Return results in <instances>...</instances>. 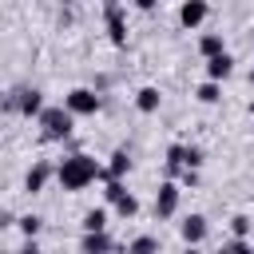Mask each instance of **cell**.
Masks as SVG:
<instances>
[{
  "label": "cell",
  "mask_w": 254,
  "mask_h": 254,
  "mask_svg": "<svg viewBox=\"0 0 254 254\" xmlns=\"http://www.w3.org/2000/svg\"><path fill=\"white\" fill-rule=\"evenodd\" d=\"M103 163L95 159V155H87V151H67L60 163H56V183H60V190H67V194H79V190H87L91 183H103Z\"/></svg>",
  "instance_id": "obj_1"
},
{
  "label": "cell",
  "mask_w": 254,
  "mask_h": 254,
  "mask_svg": "<svg viewBox=\"0 0 254 254\" xmlns=\"http://www.w3.org/2000/svg\"><path fill=\"white\" fill-rule=\"evenodd\" d=\"M44 107H48V103H44V91H40V87H32V83H16V87L0 91V111H8V115L40 119V111H44Z\"/></svg>",
  "instance_id": "obj_2"
},
{
  "label": "cell",
  "mask_w": 254,
  "mask_h": 254,
  "mask_svg": "<svg viewBox=\"0 0 254 254\" xmlns=\"http://www.w3.org/2000/svg\"><path fill=\"white\" fill-rule=\"evenodd\" d=\"M36 127H40V135H44L48 143H67L71 131H75V115H71L64 103H48V107L40 111Z\"/></svg>",
  "instance_id": "obj_3"
},
{
  "label": "cell",
  "mask_w": 254,
  "mask_h": 254,
  "mask_svg": "<svg viewBox=\"0 0 254 254\" xmlns=\"http://www.w3.org/2000/svg\"><path fill=\"white\" fill-rule=\"evenodd\" d=\"M64 107H67L75 119H91V115L103 111V95H99L95 87H71V91L64 95Z\"/></svg>",
  "instance_id": "obj_4"
},
{
  "label": "cell",
  "mask_w": 254,
  "mask_h": 254,
  "mask_svg": "<svg viewBox=\"0 0 254 254\" xmlns=\"http://www.w3.org/2000/svg\"><path fill=\"white\" fill-rule=\"evenodd\" d=\"M179 202H183V187H179L175 179H163V183H159V190H155L151 214H155L159 222H167V218H175V214H179Z\"/></svg>",
  "instance_id": "obj_5"
},
{
  "label": "cell",
  "mask_w": 254,
  "mask_h": 254,
  "mask_svg": "<svg viewBox=\"0 0 254 254\" xmlns=\"http://www.w3.org/2000/svg\"><path fill=\"white\" fill-rule=\"evenodd\" d=\"M103 24H107V40L115 48H127V12L119 0H103Z\"/></svg>",
  "instance_id": "obj_6"
},
{
  "label": "cell",
  "mask_w": 254,
  "mask_h": 254,
  "mask_svg": "<svg viewBox=\"0 0 254 254\" xmlns=\"http://www.w3.org/2000/svg\"><path fill=\"white\" fill-rule=\"evenodd\" d=\"M56 179V163L52 159H36L28 171H24V194H44V187Z\"/></svg>",
  "instance_id": "obj_7"
},
{
  "label": "cell",
  "mask_w": 254,
  "mask_h": 254,
  "mask_svg": "<svg viewBox=\"0 0 254 254\" xmlns=\"http://www.w3.org/2000/svg\"><path fill=\"white\" fill-rule=\"evenodd\" d=\"M206 234H210V222H206V214H198V210H190V214L179 222V238H183V246H202Z\"/></svg>",
  "instance_id": "obj_8"
},
{
  "label": "cell",
  "mask_w": 254,
  "mask_h": 254,
  "mask_svg": "<svg viewBox=\"0 0 254 254\" xmlns=\"http://www.w3.org/2000/svg\"><path fill=\"white\" fill-rule=\"evenodd\" d=\"M206 16H210V4H206V0H183V4H179V24H183L187 32H198V28L206 24Z\"/></svg>",
  "instance_id": "obj_9"
},
{
  "label": "cell",
  "mask_w": 254,
  "mask_h": 254,
  "mask_svg": "<svg viewBox=\"0 0 254 254\" xmlns=\"http://www.w3.org/2000/svg\"><path fill=\"white\" fill-rule=\"evenodd\" d=\"M131 167H135V159H131V151H127V147H115V151L107 155V167H103L107 175H103V183H107V179H115V183H123V179L131 175Z\"/></svg>",
  "instance_id": "obj_10"
},
{
  "label": "cell",
  "mask_w": 254,
  "mask_h": 254,
  "mask_svg": "<svg viewBox=\"0 0 254 254\" xmlns=\"http://www.w3.org/2000/svg\"><path fill=\"white\" fill-rule=\"evenodd\" d=\"M202 71H206V79H214V83H226V79L234 75V56H230V52H222V56H210V60L202 64Z\"/></svg>",
  "instance_id": "obj_11"
},
{
  "label": "cell",
  "mask_w": 254,
  "mask_h": 254,
  "mask_svg": "<svg viewBox=\"0 0 254 254\" xmlns=\"http://www.w3.org/2000/svg\"><path fill=\"white\" fill-rule=\"evenodd\" d=\"M119 246L111 242V234L107 230H99V234H83L79 238V254H115Z\"/></svg>",
  "instance_id": "obj_12"
},
{
  "label": "cell",
  "mask_w": 254,
  "mask_h": 254,
  "mask_svg": "<svg viewBox=\"0 0 254 254\" xmlns=\"http://www.w3.org/2000/svg\"><path fill=\"white\" fill-rule=\"evenodd\" d=\"M159 107H163V91H159V87L147 83V87L135 91V111H139V115H155Z\"/></svg>",
  "instance_id": "obj_13"
},
{
  "label": "cell",
  "mask_w": 254,
  "mask_h": 254,
  "mask_svg": "<svg viewBox=\"0 0 254 254\" xmlns=\"http://www.w3.org/2000/svg\"><path fill=\"white\" fill-rule=\"evenodd\" d=\"M198 52H202V60L222 56V52H226V36H222V32H202V36H198Z\"/></svg>",
  "instance_id": "obj_14"
},
{
  "label": "cell",
  "mask_w": 254,
  "mask_h": 254,
  "mask_svg": "<svg viewBox=\"0 0 254 254\" xmlns=\"http://www.w3.org/2000/svg\"><path fill=\"white\" fill-rule=\"evenodd\" d=\"M183 175V143H171L163 155V179H179Z\"/></svg>",
  "instance_id": "obj_15"
},
{
  "label": "cell",
  "mask_w": 254,
  "mask_h": 254,
  "mask_svg": "<svg viewBox=\"0 0 254 254\" xmlns=\"http://www.w3.org/2000/svg\"><path fill=\"white\" fill-rule=\"evenodd\" d=\"M79 226H83V234H99V230H107V206H91V210H83Z\"/></svg>",
  "instance_id": "obj_16"
},
{
  "label": "cell",
  "mask_w": 254,
  "mask_h": 254,
  "mask_svg": "<svg viewBox=\"0 0 254 254\" xmlns=\"http://www.w3.org/2000/svg\"><path fill=\"white\" fill-rule=\"evenodd\" d=\"M123 254H159V238H155V234H135V238L123 246Z\"/></svg>",
  "instance_id": "obj_17"
},
{
  "label": "cell",
  "mask_w": 254,
  "mask_h": 254,
  "mask_svg": "<svg viewBox=\"0 0 254 254\" xmlns=\"http://www.w3.org/2000/svg\"><path fill=\"white\" fill-rule=\"evenodd\" d=\"M202 163H206V151L194 147V143H183V171H202Z\"/></svg>",
  "instance_id": "obj_18"
},
{
  "label": "cell",
  "mask_w": 254,
  "mask_h": 254,
  "mask_svg": "<svg viewBox=\"0 0 254 254\" xmlns=\"http://www.w3.org/2000/svg\"><path fill=\"white\" fill-rule=\"evenodd\" d=\"M194 99H198V103H206V107H210V103H218V99H222V83L202 79V83L194 87Z\"/></svg>",
  "instance_id": "obj_19"
},
{
  "label": "cell",
  "mask_w": 254,
  "mask_h": 254,
  "mask_svg": "<svg viewBox=\"0 0 254 254\" xmlns=\"http://www.w3.org/2000/svg\"><path fill=\"white\" fill-rule=\"evenodd\" d=\"M16 230H20L24 238H40V230H44V218L28 210V214H20V218H16Z\"/></svg>",
  "instance_id": "obj_20"
},
{
  "label": "cell",
  "mask_w": 254,
  "mask_h": 254,
  "mask_svg": "<svg viewBox=\"0 0 254 254\" xmlns=\"http://www.w3.org/2000/svg\"><path fill=\"white\" fill-rule=\"evenodd\" d=\"M254 234V218L250 214H234L230 218V238H250Z\"/></svg>",
  "instance_id": "obj_21"
},
{
  "label": "cell",
  "mask_w": 254,
  "mask_h": 254,
  "mask_svg": "<svg viewBox=\"0 0 254 254\" xmlns=\"http://www.w3.org/2000/svg\"><path fill=\"white\" fill-rule=\"evenodd\" d=\"M214 254H254V242L250 238H226Z\"/></svg>",
  "instance_id": "obj_22"
},
{
  "label": "cell",
  "mask_w": 254,
  "mask_h": 254,
  "mask_svg": "<svg viewBox=\"0 0 254 254\" xmlns=\"http://www.w3.org/2000/svg\"><path fill=\"white\" fill-rule=\"evenodd\" d=\"M115 214H119V218H135V214H139V198H135V194L127 190V194H123V198L115 202Z\"/></svg>",
  "instance_id": "obj_23"
},
{
  "label": "cell",
  "mask_w": 254,
  "mask_h": 254,
  "mask_svg": "<svg viewBox=\"0 0 254 254\" xmlns=\"http://www.w3.org/2000/svg\"><path fill=\"white\" fill-rule=\"evenodd\" d=\"M123 194H127V183H115V179H107V183H103V198H107V206H115Z\"/></svg>",
  "instance_id": "obj_24"
},
{
  "label": "cell",
  "mask_w": 254,
  "mask_h": 254,
  "mask_svg": "<svg viewBox=\"0 0 254 254\" xmlns=\"http://www.w3.org/2000/svg\"><path fill=\"white\" fill-rule=\"evenodd\" d=\"M16 218H20V214H12V210H4V206H0V234H4V230H12V226H16Z\"/></svg>",
  "instance_id": "obj_25"
},
{
  "label": "cell",
  "mask_w": 254,
  "mask_h": 254,
  "mask_svg": "<svg viewBox=\"0 0 254 254\" xmlns=\"http://www.w3.org/2000/svg\"><path fill=\"white\" fill-rule=\"evenodd\" d=\"M12 254H44V250H40V242H36V238H24V246H20V250H12Z\"/></svg>",
  "instance_id": "obj_26"
},
{
  "label": "cell",
  "mask_w": 254,
  "mask_h": 254,
  "mask_svg": "<svg viewBox=\"0 0 254 254\" xmlns=\"http://www.w3.org/2000/svg\"><path fill=\"white\" fill-rule=\"evenodd\" d=\"M131 4H135L139 12H155V8H159V0H131Z\"/></svg>",
  "instance_id": "obj_27"
},
{
  "label": "cell",
  "mask_w": 254,
  "mask_h": 254,
  "mask_svg": "<svg viewBox=\"0 0 254 254\" xmlns=\"http://www.w3.org/2000/svg\"><path fill=\"white\" fill-rule=\"evenodd\" d=\"M183 254H202V250L198 246H183Z\"/></svg>",
  "instance_id": "obj_28"
},
{
  "label": "cell",
  "mask_w": 254,
  "mask_h": 254,
  "mask_svg": "<svg viewBox=\"0 0 254 254\" xmlns=\"http://www.w3.org/2000/svg\"><path fill=\"white\" fill-rule=\"evenodd\" d=\"M250 115H254V99H250Z\"/></svg>",
  "instance_id": "obj_29"
},
{
  "label": "cell",
  "mask_w": 254,
  "mask_h": 254,
  "mask_svg": "<svg viewBox=\"0 0 254 254\" xmlns=\"http://www.w3.org/2000/svg\"><path fill=\"white\" fill-rule=\"evenodd\" d=\"M0 254H12V250H0Z\"/></svg>",
  "instance_id": "obj_30"
}]
</instances>
